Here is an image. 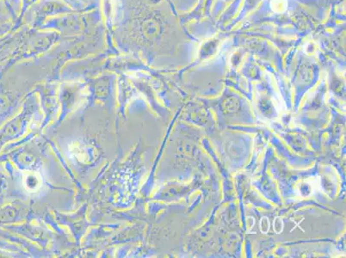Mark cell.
<instances>
[{
	"mask_svg": "<svg viewBox=\"0 0 346 258\" xmlns=\"http://www.w3.org/2000/svg\"><path fill=\"white\" fill-rule=\"evenodd\" d=\"M274 230L276 233H281L284 230V222L280 217H276L274 221Z\"/></svg>",
	"mask_w": 346,
	"mask_h": 258,
	"instance_id": "7a4b0ae2",
	"label": "cell"
},
{
	"mask_svg": "<svg viewBox=\"0 0 346 258\" xmlns=\"http://www.w3.org/2000/svg\"><path fill=\"white\" fill-rule=\"evenodd\" d=\"M260 230L262 233H267L268 231L270 230V221L267 217H263L260 221Z\"/></svg>",
	"mask_w": 346,
	"mask_h": 258,
	"instance_id": "6da1fadb",
	"label": "cell"
}]
</instances>
